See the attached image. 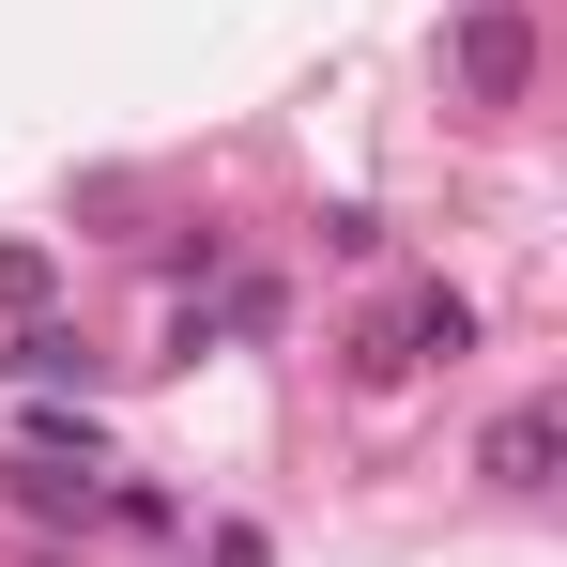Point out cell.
Masks as SVG:
<instances>
[{
  "instance_id": "1",
  "label": "cell",
  "mask_w": 567,
  "mask_h": 567,
  "mask_svg": "<svg viewBox=\"0 0 567 567\" xmlns=\"http://www.w3.org/2000/svg\"><path fill=\"white\" fill-rule=\"evenodd\" d=\"M445 78H461V107H522L537 93V16H522V0H461Z\"/></svg>"
},
{
  "instance_id": "2",
  "label": "cell",
  "mask_w": 567,
  "mask_h": 567,
  "mask_svg": "<svg viewBox=\"0 0 567 567\" xmlns=\"http://www.w3.org/2000/svg\"><path fill=\"white\" fill-rule=\"evenodd\" d=\"M461 338H475V307H461L445 277H414V291L369 322V338H353V369H369V383H399V369H430V353H461Z\"/></svg>"
},
{
  "instance_id": "3",
  "label": "cell",
  "mask_w": 567,
  "mask_h": 567,
  "mask_svg": "<svg viewBox=\"0 0 567 567\" xmlns=\"http://www.w3.org/2000/svg\"><path fill=\"white\" fill-rule=\"evenodd\" d=\"M553 445H567V414H553V399H522V414H491L475 461H491V491H553Z\"/></svg>"
}]
</instances>
